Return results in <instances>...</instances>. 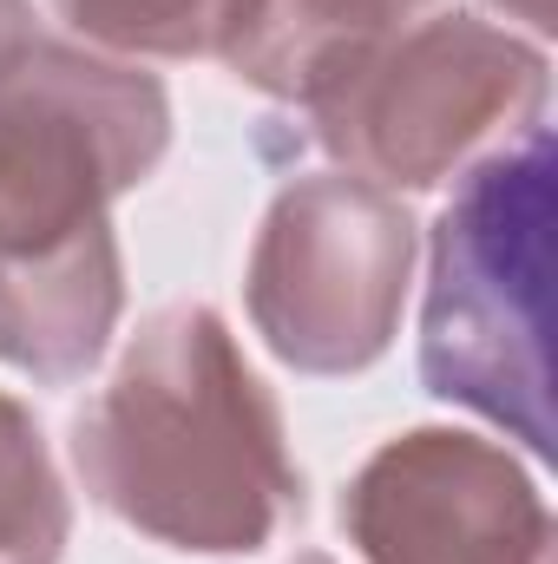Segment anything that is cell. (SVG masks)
I'll list each match as a JSON object with an SVG mask.
<instances>
[{"label":"cell","instance_id":"2","mask_svg":"<svg viewBox=\"0 0 558 564\" xmlns=\"http://www.w3.org/2000/svg\"><path fill=\"white\" fill-rule=\"evenodd\" d=\"M73 473L93 506L191 558H250L302 519L282 408L204 302L144 315L73 414Z\"/></svg>","mask_w":558,"mask_h":564},{"label":"cell","instance_id":"9","mask_svg":"<svg viewBox=\"0 0 558 564\" xmlns=\"http://www.w3.org/2000/svg\"><path fill=\"white\" fill-rule=\"evenodd\" d=\"M66 532L73 506L40 440V421L13 394H0V564H60Z\"/></svg>","mask_w":558,"mask_h":564},{"label":"cell","instance_id":"5","mask_svg":"<svg viewBox=\"0 0 558 564\" xmlns=\"http://www.w3.org/2000/svg\"><path fill=\"white\" fill-rule=\"evenodd\" d=\"M420 230L395 191L322 171L282 184L250 250V322L296 375H362L388 355Z\"/></svg>","mask_w":558,"mask_h":564},{"label":"cell","instance_id":"11","mask_svg":"<svg viewBox=\"0 0 558 564\" xmlns=\"http://www.w3.org/2000/svg\"><path fill=\"white\" fill-rule=\"evenodd\" d=\"M486 7H500L506 20H519V26H533V40H552V0H486Z\"/></svg>","mask_w":558,"mask_h":564},{"label":"cell","instance_id":"12","mask_svg":"<svg viewBox=\"0 0 558 564\" xmlns=\"http://www.w3.org/2000/svg\"><path fill=\"white\" fill-rule=\"evenodd\" d=\"M302 564H329V558H302Z\"/></svg>","mask_w":558,"mask_h":564},{"label":"cell","instance_id":"1","mask_svg":"<svg viewBox=\"0 0 558 564\" xmlns=\"http://www.w3.org/2000/svg\"><path fill=\"white\" fill-rule=\"evenodd\" d=\"M171 144L164 86L93 46L33 40L0 66V361L73 388L112 341L126 263L112 197Z\"/></svg>","mask_w":558,"mask_h":564},{"label":"cell","instance_id":"4","mask_svg":"<svg viewBox=\"0 0 558 564\" xmlns=\"http://www.w3.org/2000/svg\"><path fill=\"white\" fill-rule=\"evenodd\" d=\"M552 59L539 40L480 13H420L375 40L322 99H309L315 144L382 191L453 184L486 151L546 126Z\"/></svg>","mask_w":558,"mask_h":564},{"label":"cell","instance_id":"10","mask_svg":"<svg viewBox=\"0 0 558 564\" xmlns=\"http://www.w3.org/2000/svg\"><path fill=\"white\" fill-rule=\"evenodd\" d=\"M33 40H40L33 7H26V0H0V66H7V59H20Z\"/></svg>","mask_w":558,"mask_h":564},{"label":"cell","instance_id":"3","mask_svg":"<svg viewBox=\"0 0 558 564\" xmlns=\"http://www.w3.org/2000/svg\"><path fill=\"white\" fill-rule=\"evenodd\" d=\"M552 132L486 151L427 230L420 381L533 459L552 453Z\"/></svg>","mask_w":558,"mask_h":564},{"label":"cell","instance_id":"7","mask_svg":"<svg viewBox=\"0 0 558 564\" xmlns=\"http://www.w3.org/2000/svg\"><path fill=\"white\" fill-rule=\"evenodd\" d=\"M427 7L433 0H257V13L237 33V46L224 53V66L282 106H309L375 40L420 20Z\"/></svg>","mask_w":558,"mask_h":564},{"label":"cell","instance_id":"6","mask_svg":"<svg viewBox=\"0 0 558 564\" xmlns=\"http://www.w3.org/2000/svg\"><path fill=\"white\" fill-rule=\"evenodd\" d=\"M342 532L368 564H558L539 479L513 446L460 426L375 446L342 492Z\"/></svg>","mask_w":558,"mask_h":564},{"label":"cell","instance_id":"8","mask_svg":"<svg viewBox=\"0 0 558 564\" xmlns=\"http://www.w3.org/2000/svg\"><path fill=\"white\" fill-rule=\"evenodd\" d=\"M53 13L106 59H224L257 0H53Z\"/></svg>","mask_w":558,"mask_h":564}]
</instances>
